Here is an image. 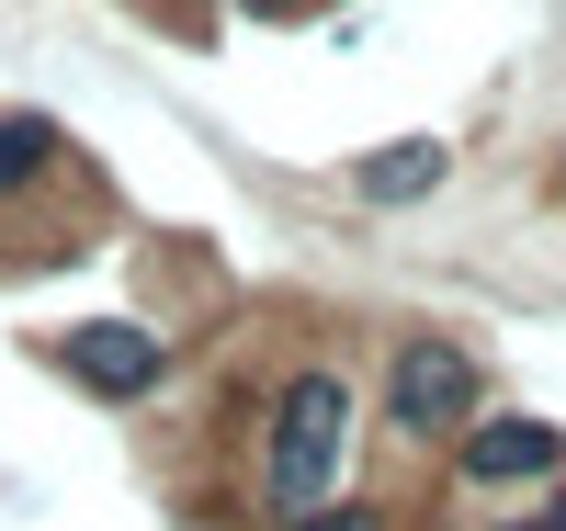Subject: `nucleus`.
Masks as SVG:
<instances>
[{"mask_svg":"<svg viewBox=\"0 0 566 531\" xmlns=\"http://www.w3.org/2000/svg\"><path fill=\"white\" fill-rule=\"evenodd\" d=\"M340 429H352V384L328 373V362H306V373L272 396V429H261V487H272V509H283V520L328 509V487H340V453H352Z\"/></svg>","mask_w":566,"mask_h":531,"instance_id":"obj_1","label":"nucleus"},{"mask_svg":"<svg viewBox=\"0 0 566 531\" xmlns=\"http://www.w3.org/2000/svg\"><path fill=\"white\" fill-rule=\"evenodd\" d=\"M386 418H397V442H453V429L476 418V351L408 340V351L386 362Z\"/></svg>","mask_w":566,"mask_h":531,"instance_id":"obj_2","label":"nucleus"},{"mask_svg":"<svg viewBox=\"0 0 566 531\" xmlns=\"http://www.w3.org/2000/svg\"><path fill=\"white\" fill-rule=\"evenodd\" d=\"M464 487H544L566 464V429L555 418H464Z\"/></svg>","mask_w":566,"mask_h":531,"instance_id":"obj_3","label":"nucleus"},{"mask_svg":"<svg viewBox=\"0 0 566 531\" xmlns=\"http://www.w3.org/2000/svg\"><path fill=\"white\" fill-rule=\"evenodd\" d=\"M80 384H91V396H148V384L170 373V351L148 340V328H125V317H103V328H80V340L57 351Z\"/></svg>","mask_w":566,"mask_h":531,"instance_id":"obj_4","label":"nucleus"},{"mask_svg":"<svg viewBox=\"0 0 566 531\" xmlns=\"http://www.w3.org/2000/svg\"><path fill=\"white\" fill-rule=\"evenodd\" d=\"M431 181H442V148H431V136H408V148H374V159H363V192H374V204H419Z\"/></svg>","mask_w":566,"mask_h":531,"instance_id":"obj_5","label":"nucleus"},{"mask_svg":"<svg viewBox=\"0 0 566 531\" xmlns=\"http://www.w3.org/2000/svg\"><path fill=\"white\" fill-rule=\"evenodd\" d=\"M45 159H57V125L45 114H0V192H34Z\"/></svg>","mask_w":566,"mask_h":531,"instance_id":"obj_6","label":"nucleus"},{"mask_svg":"<svg viewBox=\"0 0 566 531\" xmlns=\"http://www.w3.org/2000/svg\"><path fill=\"white\" fill-rule=\"evenodd\" d=\"M295 531H386V520H374V509H306Z\"/></svg>","mask_w":566,"mask_h":531,"instance_id":"obj_7","label":"nucleus"},{"mask_svg":"<svg viewBox=\"0 0 566 531\" xmlns=\"http://www.w3.org/2000/svg\"><path fill=\"white\" fill-rule=\"evenodd\" d=\"M510 531H566V498H555V509H522V520H510Z\"/></svg>","mask_w":566,"mask_h":531,"instance_id":"obj_8","label":"nucleus"}]
</instances>
